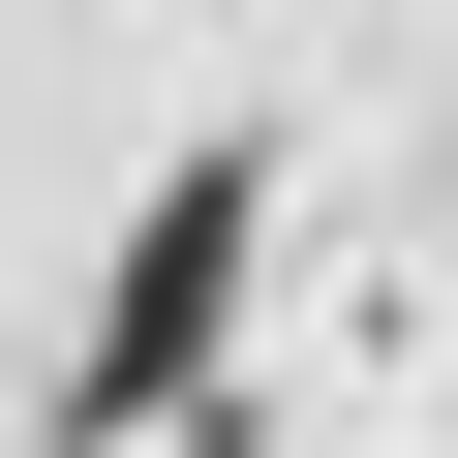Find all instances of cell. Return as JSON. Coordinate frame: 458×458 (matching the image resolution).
I'll return each instance as SVG.
<instances>
[{
    "label": "cell",
    "instance_id": "obj_1",
    "mask_svg": "<svg viewBox=\"0 0 458 458\" xmlns=\"http://www.w3.org/2000/svg\"><path fill=\"white\" fill-rule=\"evenodd\" d=\"M245 214H276L245 153H183V183L123 214V276H92V336H62V428H153V397L214 367V306H245Z\"/></svg>",
    "mask_w": 458,
    "mask_h": 458
}]
</instances>
